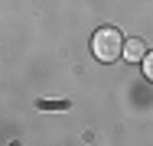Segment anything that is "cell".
Wrapping results in <instances>:
<instances>
[{
    "mask_svg": "<svg viewBox=\"0 0 153 146\" xmlns=\"http://www.w3.org/2000/svg\"><path fill=\"white\" fill-rule=\"evenodd\" d=\"M91 52H94V58L104 62V65L117 62V58L124 55V36H121L114 26H101V29L91 36Z\"/></svg>",
    "mask_w": 153,
    "mask_h": 146,
    "instance_id": "obj_1",
    "label": "cell"
},
{
    "mask_svg": "<svg viewBox=\"0 0 153 146\" xmlns=\"http://www.w3.org/2000/svg\"><path fill=\"white\" fill-rule=\"evenodd\" d=\"M143 55H147L143 39H127V42H124V58H127V62H143Z\"/></svg>",
    "mask_w": 153,
    "mask_h": 146,
    "instance_id": "obj_2",
    "label": "cell"
},
{
    "mask_svg": "<svg viewBox=\"0 0 153 146\" xmlns=\"http://www.w3.org/2000/svg\"><path fill=\"white\" fill-rule=\"evenodd\" d=\"M140 65H143V75H147V81H153V49L143 55V62H140Z\"/></svg>",
    "mask_w": 153,
    "mask_h": 146,
    "instance_id": "obj_3",
    "label": "cell"
}]
</instances>
